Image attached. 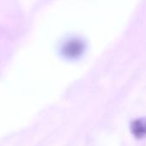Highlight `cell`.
<instances>
[{"instance_id": "6da1fadb", "label": "cell", "mask_w": 146, "mask_h": 146, "mask_svg": "<svg viewBox=\"0 0 146 146\" xmlns=\"http://www.w3.org/2000/svg\"><path fill=\"white\" fill-rule=\"evenodd\" d=\"M86 45L82 40L73 38L64 42L61 48V52L66 58L74 59L80 56L84 53Z\"/></svg>"}, {"instance_id": "7a4b0ae2", "label": "cell", "mask_w": 146, "mask_h": 146, "mask_svg": "<svg viewBox=\"0 0 146 146\" xmlns=\"http://www.w3.org/2000/svg\"><path fill=\"white\" fill-rule=\"evenodd\" d=\"M131 132L133 135L139 139L146 137V117L134 120L131 124Z\"/></svg>"}]
</instances>
